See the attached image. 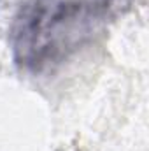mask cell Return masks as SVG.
I'll use <instances>...</instances> for the list:
<instances>
[{"label": "cell", "mask_w": 149, "mask_h": 151, "mask_svg": "<svg viewBox=\"0 0 149 151\" xmlns=\"http://www.w3.org/2000/svg\"><path fill=\"white\" fill-rule=\"evenodd\" d=\"M126 0H28L11 27L14 62L28 72L60 65Z\"/></svg>", "instance_id": "6da1fadb"}]
</instances>
